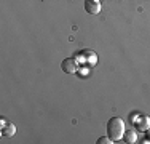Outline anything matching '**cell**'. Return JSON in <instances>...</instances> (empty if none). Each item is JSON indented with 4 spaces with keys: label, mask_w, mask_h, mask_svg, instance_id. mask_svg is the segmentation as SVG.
Listing matches in <instances>:
<instances>
[{
    "label": "cell",
    "mask_w": 150,
    "mask_h": 144,
    "mask_svg": "<svg viewBox=\"0 0 150 144\" xmlns=\"http://www.w3.org/2000/svg\"><path fill=\"white\" fill-rule=\"evenodd\" d=\"M125 135V122L118 117H112L107 122V136L112 141H120Z\"/></svg>",
    "instance_id": "obj_1"
},
{
    "label": "cell",
    "mask_w": 150,
    "mask_h": 144,
    "mask_svg": "<svg viewBox=\"0 0 150 144\" xmlns=\"http://www.w3.org/2000/svg\"><path fill=\"white\" fill-rule=\"evenodd\" d=\"M133 125L139 130V131H147L150 128V117L149 115H139Z\"/></svg>",
    "instance_id": "obj_2"
},
{
    "label": "cell",
    "mask_w": 150,
    "mask_h": 144,
    "mask_svg": "<svg viewBox=\"0 0 150 144\" xmlns=\"http://www.w3.org/2000/svg\"><path fill=\"white\" fill-rule=\"evenodd\" d=\"M61 69L66 74H74V72H77V63H75L74 58H66L61 63Z\"/></svg>",
    "instance_id": "obj_3"
},
{
    "label": "cell",
    "mask_w": 150,
    "mask_h": 144,
    "mask_svg": "<svg viewBox=\"0 0 150 144\" xmlns=\"http://www.w3.org/2000/svg\"><path fill=\"white\" fill-rule=\"evenodd\" d=\"M85 10L90 14H98L101 11V3H99L98 0H86V2H85Z\"/></svg>",
    "instance_id": "obj_4"
},
{
    "label": "cell",
    "mask_w": 150,
    "mask_h": 144,
    "mask_svg": "<svg viewBox=\"0 0 150 144\" xmlns=\"http://www.w3.org/2000/svg\"><path fill=\"white\" fill-rule=\"evenodd\" d=\"M125 141L126 143H129V144H133V143H137V135H136V131L133 128H129V130H125Z\"/></svg>",
    "instance_id": "obj_5"
},
{
    "label": "cell",
    "mask_w": 150,
    "mask_h": 144,
    "mask_svg": "<svg viewBox=\"0 0 150 144\" xmlns=\"http://www.w3.org/2000/svg\"><path fill=\"white\" fill-rule=\"evenodd\" d=\"M15 131H16V127L13 123H8V125H5V127L2 128V136L3 138H10V136L15 135Z\"/></svg>",
    "instance_id": "obj_6"
},
{
    "label": "cell",
    "mask_w": 150,
    "mask_h": 144,
    "mask_svg": "<svg viewBox=\"0 0 150 144\" xmlns=\"http://www.w3.org/2000/svg\"><path fill=\"white\" fill-rule=\"evenodd\" d=\"M110 143H113V141H112V138H109V136H102V138L98 139V144H110Z\"/></svg>",
    "instance_id": "obj_7"
},
{
    "label": "cell",
    "mask_w": 150,
    "mask_h": 144,
    "mask_svg": "<svg viewBox=\"0 0 150 144\" xmlns=\"http://www.w3.org/2000/svg\"><path fill=\"white\" fill-rule=\"evenodd\" d=\"M147 135H149V138H150V128L147 130Z\"/></svg>",
    "instance_id": "obj_8"
}]
</instances>
